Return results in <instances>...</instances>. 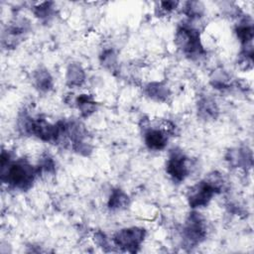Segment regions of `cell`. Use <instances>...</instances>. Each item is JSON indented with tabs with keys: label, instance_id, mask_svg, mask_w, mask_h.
<instances>
[{
	"label": "cell",
	"instance_id": "obj_5",
	"mask_svg": "<svg viewBox=\"0 0 254 254\" xmlns=\"http://www.w3.org/2000/svg\"><path fill=\"white\" fill-rule=\"evenodd\" d=\"M220 190L215 187L207 178L192 186L188 192V201L191 208L206 206L215 193Z\"/></svg>",
	"mask_w": 254,
	"mask_h": 254
},
{
	"label": "cell",
	"instance_id": "obj_14",
	"mask_svg": "<svg viewBox=\"0 0 254 254\" xmlns=\"http://www.w3.org/2000/svg\"><path fill=\"white\" fill-rule=\"evenodd\" d=\"M236 35L237 38L243 46L251 45L253 36H254V29L252 26V22H248L246 19L242 20L236 27Z\"/></svg>",
	"mask_w": 254,
	"mask_h": 254
},
{
	"label": "cell",
	"instance_id": "obj_9",
	"mask_svg": "<svg viewBox=\"0 0 254 254\" xmlns=\"http://www.w3.org/2000/svg\"><path fill=\"white\" fill-rule=\"evenodd\" d=\"M219 113L216 102L210 97H202L197 102V115L203 120H214Z\"/></svg>",
	"mask_w": 254,
	"mask_h": 254
},
{
	"label": "cell",
	"instance_id": "obj_11",
	"mask_svg": "<svg viewBox=\"0 0 254 254\" xmlns=\"http://www.w3.org/2000/svg\"><path fill=\"white\" fill-rule=\"evenodd\" d=\"M66 84L70 87H79L85 80V72L82 66L77 63L69 64L65 74Z\"/></svg>",
	"mask_w": 254,
	"mask_h": 254
},
{
	"label": "cell",
	"instance_id": "obj_6",
	"mask_svg": "<svg viewBox=\"0 0 254 254\" xmlns=\"http://www.w3.org/2000/svg\"><path fill=\"white\" fill-rule=\"evenodd\" d=\"M189 158L183 151L174 149L171 151L166 163V172L176 183L183 182L190 174Z\"/></svg>",
	"mask_w": 254,
	"mask_h": 254
},
{
	"label": "cell",
	"instance_id": "obj_8",
	"mask_svg": "<svg viewBox=\"0 0 254 254\" xmlns=\"http://www.w3.org/2000/svg\"><path fill=\"white\" fill-rule=\"evenodd\" d=\"M226 160L234 168H251L252 153L247 148H235L228 151Z\"/></svg>",
	"mask_w": 254,
	"mask_h": 254
},
{
	"label": "cell",
	"instance_id": "obj_18",
	"mask_svg": "<svg viewBox=\"0 0 254 254\" xmlns=\"http://www.w3.org/2000/svg\"><path fill=\"white\" fill-rule=\"evenodd\" d=\"M100 62L104 67L108 69H113L117 64V56L114 50L112 49L104 50L100 56Z\"/></svg>",
	"mask_w": 254,
	"mask_h": 254
},
{
	"label": "cell",
	"instance_id": "obj_19",
	"mask_svg": "<svg viewBox=\"0 0 254 254\" xmlns=\"http://www.w3.org/2000/svg\"><path fill=\"white\" fill-rule=\"evenodd\" d=\"M53 3L52 2H43L33 8V12L36 17L44 20L51 17L53 14Z\"/></svg>",
	"mask_w": 254,
	"mask_h": 254
},
{
	"label": "cell",
	"instance_id": "obj_12",
	"mask_svg": "<svg viewBox=\"0 0 254 254\" xmlns=\"http://www.w3.org/2000/svg\"><path fill=\"white\" fill-rule=\"evenodd\" d=\"M33 82L36 88L42 92L50 91L54 86V80L48 69L40 67L33 73Z\"/></svg>",
	"mask_w": 254,
	"mask_h": 254
},
{
	"label": "cell",
	"instance_id": "obj_17",
	"mask_svg": "<svg viewBox=\"0 0 254 254\" xmlns=\"http://www.w3.org/2000/svg\"><path fill=\"white\" fill-rule=\"evenodd\" d=\"M210 82L215 88H227L230 84V76L222 69L215 70L210 77Z\"/></svg>",
	"mask_w": 254,
	"mask_h": 254
},
{
	"label": "cell",
	"instance_id": "obj_15",
	"mask_svg": "<svg viewBox=\"0 0 254 254\" xmlns=\"http://www.w3.org/2000/svg\"><path fill=\"white\" fill-rule=\"evenodd\" d=\"M129 196L120 189H115L111 191L108 199V207L110 209H123L129 204Z\"/></svg>",
	"mask_w": 254,
	"mask_h": 254
},
{
	"label": "cell",
	"instance_id": "obj_3",
	"mask_svg": "<svg viewBox=\"0 0 254 254\" xmlns=\"http://www.w3.org/2000/svg\"><path fill=\"white\" fill-rule=\"evenodd\" d=\"M206 237V224L203 217L196 211L190 213L183 229V240L187 247H194Z\"/></svg>",
	"mask_w": 254,
	"mask_h": 254
},
{
	"label": "cell",
	"instance_id": "obj_10",
	"mask_svg": "<svg viewBox=\"0 0 254 254\" xmlns=\"http://www.w3.org/2000/svg\"><path fill=\"white\" fill-rule=\"evenodd\" d=\"M145 93L149 98L159 102L167 101L171 94L167 84H165L164 82H158V81H153L148 83L145 86Z\"/></svg>",
	"mask_w": 254,
	"mask_h": 254
},
{
	"label": "cell",
	"instance_id": "obj_21",
	"mask_svg": "<svg viewBox=\"0 0 254 254\" xmlns=\"http://www.w3.org/2000/svg\"><path fill=\"white\" fill-rule=\"evenodd\" d=\"M160 10L164 13V14H168L170 12H172L173 10H175L177 8V6L179 5V2L177 1H164V2H160Z\"/></svg>",
	"mask_w": 254,
	"mask_h": 254
},
{
	"label": "cell",
	"instance_id": "obj_4",
	"mask_svg": "<svg viewBox=\"0 0 254 254\" xmlns=\"http://www.w3.org/2000/svg\"><path fill=\"white\" fill-rule=\"evenodd\" d=\"M146 236V230L142 227H128L118 230L112 238L116 247L122 251L137 252Z\"/></svg>",
	"mask_w": 254,
	"mask_h": 254
},
{
	"label": "cell",
	"instance_id": "obj_2",
	"mask_svg": "<svg viewBox=\"0 0 254 254\" xmlns=\"http://www.w3.org/2000/svg\"><path fill=\"white\" fill-rule=\"evenodd\" d=\"M175 44L190 60H198L205 54L200 42L199 30L192 25L184 24L177 29Z\"/></svg>",
	"mask_w": 254,
	"mask_h": 254
},
{
	"label": "cell",
	"instance_id": "obj_20",
	"mask_svg": "<svg viewBox=\"0 0 254 254\" xmlns=\"http://www.w3.org/2000/svg\"><path fill=\"white\" fill-rule=\"evenodd\" d=\"M94 241L96 242V244H97L99 247L103 248L104 250H106V247H109V245H110L109 240H108V238L106 237V235H105L104 233L100 232V231H98V232H96V233L94 234Z\"/></svg>",
	"mask_w": 254,
	"mask_h": 254
},
{
	"label": "cell",
	"instance_id": "obj_1",
	"mask_svg": "<svg viewBox=\"0 0 254 254\" xmlns=\"http://www.w3.org/2000/svg\"><path fill=\"white\" fill-rule=\"evenodd\" d=\"M39 175L37 167L32 166L24 159L15 162L9 161L1 165V180L13 189L26 190L30 189Z\"/></svg>",
	"mask_w": 254,
	"mask_h": 254
},
{
	"label": "cell",
	"instance_id": "obj_13",
	"mask_svg": "<svg viewBox=\"0 0 254 254\" xmlns=\"http://www.w3.org/2000/svg\"><path fill=\"white\" fill-rule=\"evenodd\" d=\"M75 105L81 117L87 118L92 115L97 108V103L90 94H80L75 99Z\"/></svg>",
	"mask_w": 254,
	"mask_h": 254
},
{
	"label": "cell",
	"instance_id": "obj_7",
	"mask_svg": "<svg viewBox=\"0 0 254 254\" xmlns=\"http://www.w3.org/2000/svg\"><path fill=\"white\" fill-rule=\"evenodd\" d=\"M169 135L162 128H148L144 132V142L148 149L161 151L168 144Z\"/></svg>",
	"mask_w": 254,
	"mask_h": 254
},
{
	"label": "cell",
	"instance_id": "obj_16",
	"mask_svg": "<svg viewBox=\"0 0 254 254\" xmlns=\"http://www.w3.org/2000/svg\"><path fill=\"white\" fill-rule=\"evenodd\" d=\"M183 11L191 20H196L203 15L204 6L198 1H188L184 4Z\"/></svg>",
	"mask_w": 254,
	"mask_h": 254
}]
</instances>
